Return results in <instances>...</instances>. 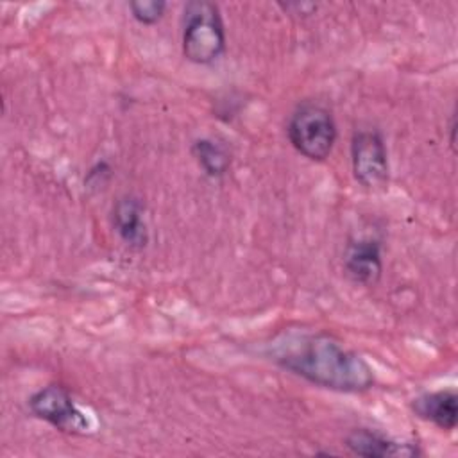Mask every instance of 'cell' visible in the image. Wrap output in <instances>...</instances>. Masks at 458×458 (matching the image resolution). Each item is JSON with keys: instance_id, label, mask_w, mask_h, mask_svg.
Listing matches in <instances>:
<instances>
[{"instance_id": "cell-5", "label": "cell", "mask_w": 458, "mask_h": 458, "mask_svg": "<svg viewBox=\"0 0 458 458\" xmlns=\"http://www.w3.org/2000/svg\"><path fill=\"white\" fill-rule=\"evenodd\" d=\"M29 411L68 435H84L89 431L91 424L86 413L75 404L70 390L61 383H50L36 390L27 401Z\"/></svg>"}, {"instance_id": "cell-1", "label": "cell", "mask_w": 458, "mask_h": 458, "mask_svg": "<svg viewBox=\"0 0 458 458\" xmlns=\"http://www.w3.org/2000/svg\"><path fill=\"white\" fill-rule=\"evenodd\" d=\"M267 356L279 369L331 392L363 394L374 386L369 361L326 331L281 333L268 344Z\"/></svg>"}, {"instance_id": "cell-11", "label": "cell", "mask_w": 458, "mask_h": 458, "mask_svg": "<svg viewBox=\"0 0 458 458\" xmlns=\"http://www.w3.org/2000/svg\"><path fill=\"white\" fill-rule=\"evenodd\" d=\"M131 16L141 25H156L166 11V2L163 0H132L129 2Z\"/></svg>"}, {"instance_id": "cell-4", "label": "cell", "mask_w": 458, "mask_h": 458, "mask_svg": "<svg viewBox=\"0 0 458 458\" xmlns=\"http://www.w3.org/2000/svg\"><path fill=\"white\" fill-rule=\"evenodd\" d=\"M351 170L354 181L369 191H383L390 181L388 150L376 127H361L351 138Z\"/></svg>"}, {"instance_id": "cell-7", "label": "cell", "mask_w": 458, "mask_h": 458, "mask_svg": "<svg viewBox=\"0 0 458 458\" xmlns=\"http://www.w3.org/2000/svg\"><path fill=\"white\" fill-rule=\"evenodd\" d=\"M345 447L358 456L365 458H411L419 456L420 449L413 442L397 440L383 431L370 428H354L345 435Z\"/></svg>"}, {"instance_id": "cell-6", "label": "cell", "mask_w": 458, "mask_h": 458, "mask_svg": "<svg viewBox=\"0 0 458 458\" xmlns=\"http://www.w3.org/2000/svg\"><path fill=\"white\" fill-rule=\"evenodd\" d=\"M344 270L352 283L376 286L383 276L381 242L374 236L349 240L344 252Z\"/></svg>"}, {"instance_id": "cell-3", "label": "cell", "mask_w": 458, "mask_h": 458, "mask_svg": "<svg viewBox=\"0 0 458 458\" xmlns=\"http://www.w3.org/2000/svg\"><path fill=\"white\" fill-rule=\"evenodd\" d=\"M286 136L295 152L313 163H322L335 148L338 129L329 107L306 100L290 114Z\"/></svg>"}, {"instance_id": "cell-10", "label": "cell", "mask_w": 458, "mask_h": 458, "mask_svg": "<svg viewBox=\"0 0 458 458\" xmlns=\"http://www.w3.org/2000/svg\"><path fill=\"white\" fill-rule=\"evenodd\" d=\"M191 154L199 168L211 179L224 177L231 168L229 150L213 138H199L191 143Z\"/></svg>"}, {"instance_id": "cell-8", "label": "cell", "mask_w": 458, "mask_h": 458, "mask_svg": "<svg viewBox=\"0 0 458 458\" xmlns=\"http://www.w3.org/2000/svg\"><path fill=\"white\" fill-rule=\"evenodd\" d=\"M113 229L118 238L131 249H145L148 243V225L145 204L134 195L120 197L113 206Z\"/></svg>"}, {"instance_id": "cell-9", "label": "cell", "mask_w": 458, "mask_h": 458, "mask_svg": "<svg viewBox=\"0 0 458 458\" xmlns=\"http://www.w3.org/2000/svg\"><path fill=\"white\" fill-rule=\"evenodd\" d=\"M411 411L437 426L442 431H453L458 424V394L456 388H438L422 392L410 403Z\"/></svg>"}, {"instance_id": "cell-2", "label": "cell", "mask_w": 458, "mask_h": 458, "mask_svg": "<svg viewBox=\"0 0 458 458\" xmlns=\"http://www.w3.org/2000/svg\"><path fill=\"white\" fill-rule=\"evenodd\" d=\"M225 25L218 4L209 0L186 2L181 20V50L184 59L208 66L225 54Z\"/></svg>"}]
</instances>
